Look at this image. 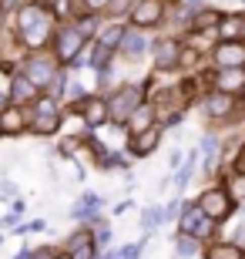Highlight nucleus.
<instances>
[{
  "label": "nucleus",
  "instance_id": "obj_12",
  "mask_svg": "<svg viewBox=\"0 0 245 259\" xmlns=\"http://www.w3.org/2000/svg\"><path fill=\"white\" fill-rule=\"evenodd\" d=\"M61 249L71 252L74 259H94V256H101L97 246H94V229H87V226H77V229L67 232L64 239H61Z\"/></svg>",
  "mask_w": 245,
  "mask_h": 259
},
{
  "label": "nucleus",
  "instance_id": "obj_37",
  "mask_svg": "<svg viewBox=\"0 0 245 259\" xmlns=\"http://www.w3.org/2000/svg\"><path fill=\"white\" fill-rule=\"evenodd\" d=\"M0 192H4V195H10V199H17V195H20V189H17L14 182H10V179H4V182H0Z\"/></svg>",
  "mask_w": 245,
  "mask_h": 259
},
{
  "label": "nucleus",
  "instance_id": "obj_41",
  "mask_svg": "<svg viewBox=\"0 0 245 259\" xmlns=\"http://www.w3.org/2000/svg\"><path fill=\"white\" fill-rule=\"evenodd\" d=\"M101 259H121V252H118V249H108V252H101Z\"/></svg>",
  "mask_w": 245,
  "mask_h": 259
},
{
  "label": "nucleus",
  "instance_id": "obj_3",
  "mask_svg": "<svg viewBox=\"0 0 245 259\" xmlns=\"http://www.w3.org/2000/svg\"><path fill=\"white\" fill-rule=\"evenodd\" d=\"M104 98H108V115H111V125H118V128L128 125V118H131L134 111L144 105V101H148L141 81H138V84H134V81H124V84L111 88Z\"/></svg>",
  "mask_w": 245,
  "mask_h": 259
},
{
  "label": "nucleus",
  "instance_id": "obj_6",
  "mask_svg": "<svg viewBox=\"0 0 245 259\" xmlns=\"http://www.w3.org/2000/svg\"><path fill=\"white\" fill-rule=\"evenodd\" d=\"M198 111H202L208 121L235 125V118H242V101L232 98V95H222V91H212V88H208L205 95L198 98Z\"/></svg>",
  "mask_w": 245,
  "mask_h": 259
},
{
  "label": "nucleus",
  "instance_id": "obj_5",
  "mask_svg": "<svg viewBox=\"0 0 245 259\" xmlns=\"http://www.w3.org/2000/svg\"><path fill=\"white\" fill-rule=\"evenodd\" d=\"M195 202H198V209H202V215H205V219H212V222H218V226H222V222H228L238 212V202L228 195V189L222 182H218V185L212 182Z\"/></svg>",
  "mask_w": 245,
  "mask_h": 259
},
{
  "label": "nucleus",
  "instance_id": "obj_17",
  "mask_svg": "<svg viewBox=\"0 0 245 259\" xmlns=\"http://www.w3.org/2000/svg\"><path fill=\"white\" fill-rule=\"evenodd\" d=\"M198 162H202V152H198V148H188V152H185V162L175 168V179H171V185H175L178 199H185V189H188V182H191V175H195Z\"/></svg>",
  "mask_w": 245,
  "mask_h": 259
},
{
  "label": "nucleus",
  "instance_id": "obj_20",
  "mask_svg": "<svg viewBox=\"0 0 245 259\" xmlns=\"http://www.w3.org/2000/svg\"><path fill=\"white\" fill-rule=\"evenodd\" d=\"M61 128H64V115H40L27 121V132L37 138H54V135H61Z\"/></svg>",
  "mask_w": 245,
  "mask_h": 259
},
{
  "label": "nucleus",
  "instance_id": "obj_35",
  "mask_svg": "<svg viewBox=\"0 0 245 259\" xmlns=\"http://www.w3.org/2000/svg\"><path fill=\"white\" fill-rule=\"evenodd\" d=\"M27 0H0V17H7V14H17Z\"/></svg>",
  "mask_w": 245,
  "mask_h": 259
},
{
  "label": "nucleus",
  "instance_id": "obj_34",
  "mask_svg": "<svg viewBox=\"0 0 245 259\" xmlns=\"http://www.w3.org/2000/svg\"><path fill=\"white\" fill-rule=\"evenodd\" d=\"M20 226V212H4V215H0V229H17Z\"/></svg>",
  "mask_w": 245,
  "mask_h": 259
},
{
  "label": "nucleus",
  "instance_id": "obj_7",
  "mask_svg": "<svg viewBox=\"0 0 245 259\" xmlns=\"http://www.w3.org/2000/svg\"><path fill=\"white\" fill-rule=\"evenodd\" d=\"M71 115L84 121V132H97V128L111 125V115H108V98L104 95H84V101H77L71 108Z\"/></svg>",
  "mask_w": 245,
  "mask_h": 259
},
{
  "label": "nucleus",
  "instance_id": "obj_33",
  "mask_svg": "<svg viewBox=\"0 0 245 259\" xmlns=\"http://www.w3.org/2000/svg\"><path fill=\"white\" fill-rule=\"evenodd\" d=\"M232 172L245 175V138L238 142V148H235V158H232Z\"/></svg>",
  "mask_w": 245,
  "mask_h": 259
},
{
  "label": "nucleus",
  "instance_id": "obj_16",
  "mask_svg": "<svg viewBox=\"0 0 245 259\" xmlns=\"http://www.w3.org/2000/svg\"><path fill=\"white\" fill-rule=\"evenodd\" d=\"M27 108H17V105H4L0 108V138H20L27 132Z\"/></svg>",
  "mask_w": 245,
  "mask_h": 259
},
{
  "label": "nucleus",
  "instance_id": "obj_43",
  "mask_svg": "<svg viewBox=\"0 0 245 259\" xmlns=\"http://www.w3.org/2000/svg\"><path fill=\"white\" fill-rule=\"evenodd\" d=\"M57 259H74V256H71V252H64L61 246H57Z\"/></svg>",
  "mask_w": 245,
  "mask_h": 259
},
{
  "label": "nucleus",
  "instance_id": "obj_29",
  "mask_svg": "<svg viewBox=\"0 0 245 259\" xmlns=\"http://www.w3.org/2000/svg\"><path fill=\"white\" fill-rule=\"evenodd\" d=\"M77 202H84L87 209H97V212H104V205H108V202H104V195L101 192H91V189H84V192L77 195Z\"/></svg>",
  "mask_w": 245,
  "mask_h": 259
},
{
  "label": "nucleus",
  "instance_id": "obj_1",
  "mask_svg": "<svg viewBox=\"0 0 245 259\" xmlns=\"http://www.w3.org/2000/svg\"><path fill=\"white\" fill-rule=\"evenodd\" d=\"M54 30H57L54 10L40 7L37 0H27V4L14 14V40L20 44L24 54L51 51V37H54Z\"/></svg>",
  "mask_w": 245,
  "mask_h": 259
},
{
  "label": "nucleus",
  "instance_id": "obj_4",
  "mask_svg": "<svg viewBox=\"0 0 245 259\" xmlns=\"http://www.w3.org/2000/svg\"><path fill=\"white\" fill-rule=\"evenodd\" d=\"M24 77H30L40 91H51V84L57 81V74L64 71V67L57 64V58L51 51H34V54H24L20 58V67H17Z\"/></svg>",
  "mask_w": 245,
  "mask_h": 259
},
{
  "label": "nucleus",
  "instance_id": "obj_38",
  "mask_svg": "<svg viewBox=\"0 0 245 259\" xmlns=\"http://www.w3.org/2000/svg\"><path fill=\"white\" fill-rule=\"evenodd\" d=\"M131 209H134V199H124V202H118V205L111 209V215H124V212H131Z\"/></svg>",
  "mask_w": 245,
  "mask_h": 259
},
{
  "label": "nucleus",
  "instance_id": "obj_46",
  "mask_svg": "<svg viewBox=\"0 0 245 259\" xmlns=\"http://www.w3.org/2000/svg\"><path fill=\"white\" fill-rule=\"evenodd\" d=\"M0 246H4V232H0Z\"/></svg>",
  "mask_w": 245,
  "mask_h": 259
},
{
  "label": "nucleus",
  "instance_id": "obj_15",
  "mask_svg": "<svg viewBox=\"0 0 245 259\" xmlns=\"http://www.w3.org/2000/svg\"><path fill=\"white\" fill-rule=\"evenodd\" d=\"M222 148H225V142H222L218 132H208L202 138L198 152H202V172H205V179H215L218 175V168H222Z\"/></svg>",
  "mask_w": 245,
  "mask_h": 259
},
{
  "label": "nucleus",
  "instance_id": "obj_45",
  "mask_svg": "<svg viewBox=\"0 0 245 259\" xmlns=\"http://www.w3.org/2000/svg\"><path fill=\"white\" fill-rule=\"evenodd\" d=\"M238 101H242V115H245V95H242V98H238Z\"/></svg>",
  "mask_w": 245,
  "mask_h": 259
},
{
  "label": "nucleus",
  "instance_id": "obj_14",
  "mask_svg": "<svg viewBox=\"0 0 245 259\" xmlns=\"http://www.w3.org/2000/svg\"><path fill=\"white\" fill-rule=\"evenodd\" d=\"M40 95H44V91H40V88L34 84L30 77H24L20 71L7 77V101H10V105H17V108H30Z\"/></svg>",
  "mask_w": 245,
  "mask_h": 259
},
{
  "label": "nucleus",
  "instance_id": "obj_47",
  "mask_svg": "<svg viewBox=\"0 0 245 259\" xmlns=\"http://www.w3.org/2000/svg\"><path fill=\"white\" fill-rule=\"evenodd\" d=\"M242 4H245V0H242Z\"/></svg>",
  "mask_w": 245,
  "mask_h": 259
},
{
  "label": "nucleus",
  "instance_id": "obj_10",
  "mask_svg": "<svg viewBox=\"0 0 245 259\" xmlns=\"http://www.w3.org/2000/svg\"><path fill=\"white\" fill-rule=\"evenodd\" d=\"M165 17H168V4L165 0H134L128 24L138 30H151V27H158Z\"/></svg>",
  "mask_w": 245,
  "mask_h": 259
},
{
  "label": "nucleus",
  "instance_id": "obj_42",
  "mask_svg": "<svg viewBox=\"0 0 245 259\" xmlns=\"http://www.w3.org/2000/svg\"><path fill=\"white\" fill-rule=\"evenodd\" d=\"M37 4H40V7H47V10H54L57 4H61V0H37Z\"/></svg>",
  "mask_w": 245,
  "mask_h": 259
},
{
  "label": "nucleus",
  "instance_id": "obj_32",
  "mask_svg": "<svg viewBox=\"0 0 245 259\" xmlns=\"http://www.w3.org/2000/svg\"><path fill=\"white\" fill-rule=\"evenodd\" d=\"M161 212H165V222H178V212H181V199L175 195L171 202H165L161 205Z\"/></svg>",
  "mask_w": 245,
  "mask_h": 259
},
{
  "label": "nucleus",
  "instance_id": "obj_8",
  "mask_svg": "<svg viewBox=\"0 0 245 259\" xmlns=\"http://www.w3.org/2000/svg\"><path fill=\"white\" fill-rule=\"evenodd\" d=\"M181 44H185V37H151V61H155V74H175V71H178Z\"/></svg>",
  "mask_w": 245,
  "mask_h": 259
},
{
  "label": "nucleus",
  "instance_id": "obj_27",
  "mask_svg": "<svg viewBox=\"0 0 245 259\" xmlns=\"http://www.w3.org/2000/svg\"><path fill=\"white\" fill-rule=\"evenodd\" d=\"M198 64H202V51L185 40V44H181V58H178V71H191V74H195Z\"/></svg>",
  "mask_w": 245,
  "mask_h": 259
},
{
  "label": "nucleus",
  "instance_id": "obj_31",
  "mask_svg": "<svg viewBox=\"0 0 245 259\" xmlns=\"http://www.w3.org/2000/svg\"><path fill=\"white\" fill-rule=\"evenodd\" d=\"M111 239H114V232L108 229V226L94 229V246H97V252H108V249H111Z\"/></svg>",
  "mask_w": 245,
  "mask_h": 259
},
{
  "label": "nucleus",
  "instance_id": "obj_23",
  "mask_svg": "<svg viewBox=\"0 0 245 259\" xmlns=\"http://www.w3.org/2000/svg\"><path fill=\"white\" fill-rule=\"evenodd\" d=\"M121 34H124V24H118V20H104V27L97 30L94 44H101V48H111V51H118V44H121Z\"/></svg>",
  "mask_w": 245,
  "mask_h": 259
},
{
  "label": "nucleus",
  "instance_id": "obj_30",
  "mask_svg": "<svg viewBox=\"0 0 245 259\" xmlns=\"http://www.w3.org/2000/svg\"><path fill=\"white\" fill-rule=\"evenodd\" d=\"M144 246H148V239H138V242H124L121 249V259H141L144 256Z\"/></svg>",
  "mask_w": 245,
  "mask_h": 259
},
{
  "label": "nucleus",
  "instance_id": "obj_19",
  "mask_svg": "<svg viewBox=\"0 0 245 259\" xmlns=\"http://www.w3.org/2000/svg\"><path fill=\"white\" fill-rule=\"evenodd\" d=\"M202 259H245V246L232 239H215L202 249Z\"/></svg>",
  "mask_w": 245,
  "mask_h": 259
},
{
  "label": "nucleus",
  "instance_id": "obj_39",
  "mask_svg": "<svg viewBox=\"0 0 245 259\" xmlns=\"http://www.w3.org/2000/svg\"><path fill=\"white\" fill-rule=\"evenodd\" d=\"M27 229H30V232H47V219H30Z\"/></svg>",
  "mask_w": 245,
  "mask_h": 259
},
{
  "label": "nucleus",
  "instance_id": "obj_9",
  "mask_svg": "<svg viewBox=\"0 0 245 259\" xmlns=\"http://www.w3.org/2000/svg\"><path fill=\"white\" fill-rule=\"evenodd\" d=\"M208 64L215 67V71L245 67V40H215L208 48Z\"/></svg>",
  "mask_w": 245,
  "mask_h": 259
},
{
  "label": "nucleus",
  "instance_id": "obj_21",
  "mask_svg": "<svg viewBox=\"0 0 245 259\" xmlns=\"http://www.w3.org/2000/svg\"><path fill=\"white\" fill-rule=\"evenodd\" d=\"M161 226H165V212H161V205H144V209H141V219H138L141 236L148 239V236H155Z\"/></svg>",
  "mask_w": 245,
  "mask_h": 259
},
{
  "label": "nucleus",
  "instance_id": "obj_13",
  "mask_svg": "<svg viewBox=\"0 0 245 259\" xmlns=\"http://www.w3.org/2000/svg\"><path fill=\"white\" fill-rule=\"evenodd\" d=\"M161 138H165V128H161V125L148 128V132H141V135H128L124 152L131 155V162H138V158H151V155L158 152Z\"/></svg>",
  "mask_w": 245,
  "mask_h": 259
},
{
  "label": "nucleus",
  "instance_id": "obj_26",
  "mask_svg": "<svg viewBox=\"0 0 245 259\" xmlns=\"http://www.w3.org/2000/svg\"><path fill=\"white\" fill-rule=\"evenodd\" d=\"M131 7H134V0H111V4L104 7L101 17H104V20H118V24H128V17H131Z\"/></svg>",
  "mask_w": 245,
  "mask_h": 259
},
{
  "label": "nucleus",
  "instance_id": "obj_44",
  "mask_svg": "<svg viewBox=\"0 0 245 259\" xmlns=\"http://www.w3.org/2000/svg\"><path fill=\"white\" fill-rule=\"evenodd\" d=\"M238 212H242V219H245V202H238Z\"/></svg>",
  "mask_w": 245,
  "mask_h": 259
},
{
  "label": "nucleus",
  "instance_id": "obj_36",
  "mask_svg": "<svg viewBox=\"0 0 245 259\" xmlns=\"http://www.w3.org/2000/svg\"><path fill=\"white\" fill-rule=\"evenodd\" d=\"M30 259H57V246H37L30 249Z\"/></svg>",
  "mask_w": 245,
  "mask_h": 259
},
{
  "label": "nucleus",
  "instance_id": "obj_22",
  "mask_svg": "<svg viewBox=\"0 0 245 259\" xmlns=\"http://www.w3.org/2000/svg\"><path fill=\"white\" fill-rule=\"evenodd\" d=\"M202 219V209H198V202H191V199H181V212H178V232L181 236H191V229H195V222Z\"/></svg>",
  "mask_w": 245,
  "mask_h": 259
},
{
  "label": "nucleus",
  "instance_id": "obj_18",
  "mask_svg": "<svg viewBox=\"0 0 245 259\" xmlns=\"http://www.w3.org/2000/svg\"><path fill=\"white\" fill-rule=\"evenodd\" d=\"M155 125H158V108L151 105V101H144V105L128 118L124 132H128V135H141V132H148V128H155Z\"/></svg>",
  "mask_w": 245,
  "mask_h": 259
},
{
  "label": "nucleus",
  "instance_id": "obj_25",
  "mask_svg": "<svg viewBox=\"0 0 245 259\" xmlns=\"http://www.w3.org/2000/svg\"><path fill=\"white\" fill-rule=\"evenodd\" d=\"M40 115H64V105L51 95H40L37 101L27 108V118H40Z\"/></svg>",
  "mask_w": 245,
  "mask_h": 259
},
{
  "label": "nucleus",
  "instance_id": "obj_28",
  "mask_svg": "<svg viewBox=\"0 0 245 259\" xmlns=\"http://www.w3.org/2000/svg\"><path fill=\"white\" fill-rule=\"evenodd\" d=\"M228 189V195L235 202H245V175H238V172H232V175H225V182H222Z\"/></svg>",
  "mask_w": 245,
  "mask_h": 259
},
{
  "label": "nucleus",
  "instance_id": "obj_40",
  "mask_svg": "<svg viewBox=\"0 0 245 259\" xmlns=\"http://www.w3.org/2000/svg\"><path fill=\"white\" fill-rule=\"evenodd\" d=\"M14 259H30V246H20V249H17V256H14Z\"/></svg>",
  "mask_w": 245,
  "mask_h": 259
},
{
  "label": "nucleus",
  "instance_id": "obj_24",
  "mask_svg": "<svg viewBox=\"0 0 245 259\" xmlns=\"http://www.w3.org/2000/svg\"><path fill=\"white\" fill-rule=\"evenodd\" d=\"M202 242L191 239V236H181V232H175V259H198L202 256Z\"/></svg>",
  "mask_w": 245,
  "mask_h": 259
},
{
  "label": "nucleus",
  "instance_id": "obj_2",
  "mask_svg": "<svg viewBox=\"0 0 245 259\" xmlns=\"http://www.w3.org/2000/svg\"><path fill=\"white\" fill-rule=\"evenodd\" d=\"M91 48V40L77 30L74 20H61L54 30V37H51V54L57 58V64L64 67V71H74L84 58V51Z\"/></svg>",
  "mask_w": 245,
  "mask_h": 259
},
{
  "label": "nucleus",
  "instance_id": "obj_11",
  "mask_svg": "<svg viewBox=\"0 0 245 259\" xmlns=\"http://www.w3.org/2000/svg\"><path fill=\"white\" fill-rule=\"evenodd\" d=\"M144 54H151V37L144 34V30L131 27V24H124L121 44H118V58L128 61V64H138Z\"/></svg>",
  "mask_w": 245,
  "mask_h": 259
}]
</instances>
